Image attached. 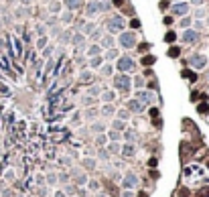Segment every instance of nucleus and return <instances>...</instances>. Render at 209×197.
<instances>
[{
	"label": "nucleus",
	"instance_id": "nucleus-32",
	"mask_svg": "<svg viewBox=\"0 0 209 197\" xmlns=\"http://www.w3.org/2000/svg\"><path fill=\"white\" fill-rule=\"evenodd\" d=\"M97 157L102 158V161H108V158H110V153H108L106 148H100V153H97Z\"/></svg>",
	"mask_w": 209,
	"mask_h": 197
},
{
	"label": "nucleus",
	"instance_id": "nucleus-43",
	"mask_svg": "<svg viewBox=\"0 0 209 197\" xmlns=\"http://www.w3.org/2000/svg\"><path fill=\"white\" fill-rule=\"evenodd\" d=\"M181 27H183V29L191 27V18H183V20H181Z\"/></svg>",
	"mask_w": 209,
	"mask_h": 197
},
{
	"label": "nucleus",
	"instance_id": "nucleus-1",
	"mask_svg": "<svg viewBox=\"0 0 209 197\" xmlns=\"http://www.w3.org/2000/svg\"><path fill=\"white\" fill-rule=\"evenodd\" d=\"M114 85H116L118 89H122V92H130L132 88V77L128 73H120L114 77Z\"/></svg>",
	"mask_w": 209,
	"mask_h": 197
},
{
	"label": "nucleus",
	"instance_id": "nucleus-45",
	"mask_svg": "<svg viewBox=\"0 0 209 197\" xmlns=\"http://www.w3.org/2000/svg\"><path fill=\"white\" fill-rule=\"evenodd\" d=\"M59 163H61V165H65V167H67V165H71V161H69L67 157H63V158H59Z\"/></svg>",
	"mask_w": 209,
	"mask_h": 197
},
{
	"label": "nucleus",
	"instance_id": "nucleus-42",
	"mask_svg": "<svg viewBox=\"0 0 209 197\" xmlns=\"http://www.w3.org/2000/svg\"><path fill=\"white\" fill-rule=\"evenodd\" d=\"M197 110H199L201 114H207V112H209V106H207V104H201V106H199Z\"/></svg>",
	"mask_w": 209,
	"mask_h": 197
},
{
	"label": "nucleus",
	"instance_id": "nucleus-7",
	"mask_svg": "<svg viewBox=\"0 0 209 197\" xmlns=\"http://www.w3.org/2000/svg\"><path fill=\"white\" fill-rule=\"evenodd\" d=\"M126 110H128V112H132V114H142V112H144V104L138 102L136 98L128 100V102H126Z\"/></svg>",
	"mask_w": 209,
	"mask_h": 197
},
{
	"label": "nucleus",
	"instance_id": "nucleus-51",
	"mask_svg": "<svg viewBox=\"0 0 209 197\" xmlns=\"http://www.w3.org/2000/svg\"><path fill=\"white\" fill-rule=\"evenodd\" d=\"M63 20H65V23H69V20H71V14H69V12H65V14H63Z\"/></svg>",
	"mask_w": 209,
	"mask_h": 197
},
{
	"label": "nucleus",
	"instance_id": "nucleus-49",
	"mask_svg": "<svg viewBox=\"0 0 209 197\" xmlns=\"http://www.w3.org/2000/svg\"><path fill=\"white\" fill-rule=\"evenodd\" d=\"M122 197H134V193H132V191H128V189H126V191L122 193Z\"/></svg>",
	"mask_w": 209,
	"mask_h": 197
},
{
	"label": "nucleus",
	"instance_id": "nucleus-54",
	"mask_svg": "<svg viewBox=\"0 0 209 197\" xmlns=\"http://www.w3.org/2000/svg\"><path fill=\"white\" fill-rule=\"evenodd\" d=\"M2 189H4V183H0V191H2Z\"/></svg>",
	"mask_w": 209,
	"mask_h": 197
},
{
	"label": "nucleus",
	"instance_id": "nucleus-19",
	"mask_svg": "<svg viewBox=\"0 0 209 197\" xmlns=\"http://www.w3.org/2000/svg\"><path fill=\"white\" fill-rule=\"evenodd\" d=\"M85 12H88V16H96L97 12H100V2H89Z\"/></svg>",
	"mask_w": 209,
	"mask_h": 197
},
{
	"label": "nucleus",
	"instance_id": "nucleus-5",
	"mask_svg": "<svg viewBox=\"0 0 209 197\" xmlns=\"http://www.w3.org/2000/svg\"><path fill=\"white\" fill-rule=\"evenodd\" d=\"M122 187L124 189H134V187H138V177L134 175V173H126L124 175V179H122Z\"/></svg>",
	"mask_w": 209,
	"mask_h": 197
},
{
	"label": "nucleus",
	"instance_id": "nucleus-41",
	"mask_svg": "<svg viewBox=\"0 0 209 197\" xmlns=\"http://www.w3.org/2000/svg\"><path fill=\"white\" fill-rule=\"evenodd\" d=\"M179 53H181L179 47H173V49H169V55H170V57H179Z\"/></svg>",
	"mask_w": 209,
	"mask_h": 197
},
{
	"label": "nucleus",
	"instance_id": "nucleus-50",
	"mask_svg": "<svg viewBox=\"0 0 209 197\" xmlns=\"http://www.w3.org/2000/svg\"><path fill=\"white\" fill-rule=\"evenodd\" d=\"M51 10H53V12H57V10H59V4H57V2H53V4H51Z\"/></svg>",
	"mask_w": 209,
	"mask_h": 197
},
{
	"label": "nucleus",
	"instance_id": "nucleus-36",
	"mask_svg": "<svg viewBox=\"0 0 209 197\" xmlns=\"http://www.w3.org/2000/svg\"><path fill=\"white\" fill-rule=\"evenodd\" d=\"M4 179H6V181H14V171H12V169H8V171L4 173Z\"/></svg>",
	"mask_w": 209,
	"mask_h": 197
},
{
	"label": "nucleus",
	"instance_id": "nucleus-12",
	"mask_svg": "<svg viewBox=\"0 0 209 197\" xmlns=\"http://www.w3.org/2000/svg\"><path fill=\"white\" fill-rule=\"evenodd\" d=\"M187 12H189V4H185V2L173 6V14H177V16H185Z\"/></svg>",
	"mask_w": 209,
	"mask_h": 197
},
{
	"label": "nucleus",
	"instance_id": "nucleus-30",
	"mask_svg": "<svg viewBox=\"0 0 209 197\" xmlns=\"http://www.w3.org/2000/svg\"><path fill=\"white\" fill-rule=\"evenodd\" d=\"M45 181H47L49 185H55V183H57V175H55V173H49V175H47V179H45Z\"/></svg>",
	"mask_w": 209,
	"mask_h": 197
},
{
	"label": "nucleus",
	"instance_id": "nucleus-26",
	"mask_svg": "<svg viewBox=\"0 0 209 197\" xmlns=\"http://www.w3.org/2000/svg\"><path fill=\"white\" fill-rule=\"evenodd\" d=\"M100 65H102V57H92V59H89V67L92 69H97Z\"/></svg>",
	"mask_w": 209,
	"mask_h": 197
},
{
	"label": "nucleus",
	"instance_id": "nucleus-17",
	"mask_svg": "<svg viewBox=\"0 0 209 197\" xmlns=\"http://www.w3.org/2000/svg\"><path fill=\"white\" fill-rule=\"evenodd\" d=\"M108 128V124L106 122H92V132L93 134H104Z\"/></svg>",
	"mask_w": 209,
	"mask_h": 197
},
{
	"label": "nucleus",
	"instance_id": "nucleus-11",
	"mask_svg": "<svg viewBox=\"0 0 209 197\" xmlns=\"http://www.w3.org/2000/svg\"><path fill=\"white\" fill-rule=\"evenodd\" d=\"M120 154L122 157H134V154H136V146H134L132 142H126L120 148Z\"/></svg>",
	"mask_w": 209,
	"mask_h": 197
},
{
	"label": "nucleus",
	"instance_id": "nucleus-46",
	"mask_svg": "<svg viewBox=\"0 0 209 197\" xmlns=\"http://www.w3.org/2000/svg\"><path fill=\"white\" fill-rule=\"evenodd\" d=\"M53 197H67V193L65 191H61V189H59V191H55V195Z\"/></svg>",
	"mask_w": 209,
	"mask_h": 197
},
{
	"label": "nucleus",
	"instance_id": "nucleus-10",
	"mask_svg": "<svg viewBox=\"0 0 209 197\" xmlns=\"http://www.w3.org/2000/svg\"><path fill=\"white\" fill-rule=\"evenodd\" d=\"M136 100L146 106V104H152V102H154V94H152V92H142V89H138Z\"/></svg>",
	"mask_w": 209,
	"mask_h": 197
},
{
	"label": "nucleus",
	"instance_id": "nucleus-33",
	"mask_svg": "<svg viewBox=\"0 0 209 197\" xmlns=\"http://www.w3.org/2000/svg\"><path fill=\"white\" fill-rule=\"evenodd\" d=\"M112 71H114V67H112L110 63H108V65H104V67H102V75H112Z\"/></svg>",
	"mask_w": 209,
	"mask_h": 197
},
{
	"label": "nucleus",
	"instance_id": "nucleus-55",
	"mask_svg": "<svg viewBox=\"0 0 209 197\" xmlns=\"http://www.w3.org/2000/svg\"><path fill=\"white\" fill-rule=\"evenodd\" d=\"M29 2H31V0H23V4H29Z\"/></svg>",
	"mask_w": 209,
	"mask_h": 197
},
{
	"label": "nucleus",
	"instance_id": "nucleus-22",
	"mask_svg": "<svg viewBox=\"0 0 209 197\" xmlns=\"http://www.w3.org/2000/svg\"><path fill=\"white\" fill-rule=\"evenodd\" d=\"M110 140H114V142H118V140H122V132H116V130H110V132L106 134Z\"/></svg>",
	"mask_w": 209,
	"mask_h": 197
},
{
	"label": "nucleus",
	"instance_id": "nucleus-52",
	"mask_svg": "<svg viewBox=\"0 0 209 197\" xmlns=\"http://www.w3.org/2000/svg\"><path fill=\"white\" fill-rule=\"evenodd\" d=\"M150 116H158V108H150Z\"/></svg>",
	"mask_w": 209,
	"mask_h": 197
},
{
	"label": "nucleus",
	"instance_id": "nucleus-48",
	"mask_svg": "<svg viewBox=\"0 0 209 197\" xmlns=\"http://www.w3.org/2000/svg\"><path fill=\"white\" fill-rule=\"evenodd\" d=\"M130 25H132V29H138V27H140V20H136V18H134V20L130 23Z\"/></svg>",
	"mask_w": 209,
	"mask_h": 197
},
{
	"label": "nucleus",
	"instance_id": "nucleus-6",
	"mask_svg": "<svg viewBox=\"0 0 209 197\" xmlns=\"http://www.w3.org/2000/svg\"><path fill=\"white\" fill-rule=\"evenodd\" d=\"M189 65L195 69H203L205 65H207V57L205 55H191L189 57Z\"/></svg>",
	"mask_w": 209,
	"mask_h": 197
},
{
	"label": "nucleus",
	"instance_id": "nucleus-56",
	"mask_svg": "<svg viewBox=\"0 0 209 197\" xmlns=\"http://www.w3.org/2000/svg\"><path fill=\"white\" fill-rule=\"evenodd\" d=\"M207 23H209V18H207Z\"/></svg>",
	"mask_w": 209,
	"mask_h": 197
},
{
	"label": "nucleus",
	"instance_id": "nucleus-20",
	"mask_svg": "<svg viewBox=\"0 0 209 197\" xmlns=\"http://www.w3.org/2000/svg\"><path fill=\"white\" fill-rule=\"evenodd\" d=\"M116 118H118V120H124V122H128V120H130V112H128L126 108H122V110H118V112H116Z\"/></svg>",
	"mask_w": 209,
	"mask_h": 197
},
{
	"label": "nucleus",
	"instance_id": "nucleus-14",
	"mask_svg": "<svg viewBox=\"0 0 209 197\" xmlns=\"http://www.w3.org/2000/svg\"><path fill=\"white\" fill-rule=\"evenodd\" d=\"M122 138H124V140H128V142H132V144H134V140L138 138V132H136V130H132V128H126L124 132H122Z\"/></svg>",
	"mask_w": 209,
	"mask_h": 197
},
{
	"label": "nucleus",
	"instance_id": "nucleus-27",
	"mask_svg": "<svg viewBox=\"0 0 209 197\" xmlns=\"http://www.w3.org/2000/svg\"><path fill=\"white\" fill-rule=\"evenodd\" d=\"M79 79L88 84V81H92V79H93V75H92V71H81V75H79Z\"/></svg>",
	"mask_w": 209,
	"mask_h": 197
},
{
	"label": "nucleus",
	"instance_id": "nucleus-28",
	"mask_svg": "<svg viewBox=\"0 0 209 197\" xmlns=\"http://www.w3.org/2000/svg\"><path fill=\"white\" fill-rule=\"evenodd\" d=\"M88 55L89 57H97V55H100V47H97V45H92L88 49Z\"/></svg>",
	"mask_w": 209,
	"mask_h": 197
},
{
	"label": "nucleus",
	"instance_id": "nucleus-8",
	"mask_svg": "<svg viewBox=\"0 0 209 197\" xmlns=\"http://www.w3.org/2000/svg\"><path fill=\"white\" fill-rule=\"evenodd\" d=\"M71 175H73V183H75V185H85V183H88V175H85L81 169L73 167L71 169Z\"/></svg>",
	"mask_w": 209,
	"mask_h": 197
},
{
	"label": "nucleus",
	"instance_id": "nucleus-57",
	"mask_svg": "<svg viewBox=\"0 0 209 197\" xmlns=\"http://www.w3.org/2000/svg\"><path fill=\"white\" fill-rule=\"evenodd\" d=\"M207 77H209V75H207Z\"/></svg>",
	"mask_w": 209,
	"mask_h": 197
},
{
	"label": "nucleus",
	"instance_id": "nucleus-23",
	"mask_svg": "<svg viewBox=\"0 0 209 197\" xmlns=\"http://www.w3.org/2000/svg\"><path fill=\"white\" fill-rule=\"evenodd\" d=\"M106 142H108V136H106V134H97V138H96V144H97V146L104 148V146H106Z\"/></svg>",
	"mask_w": 209,
	"mask_h": 197
},
{
	"label": "nucleus",
	"instance_id": "nucleus-3",
	"mask_svg": "<svg viewBox=\"0 0 209 197\" xmlns=\"http://www.w3.org/2000/svg\"><path fill=\"white\" fill-rule=\"evenodd\" d=\"M106 27H108L110 33H120V31L124 29V18H122V16H112V18L106 23Z\"/></svg>",
	"mask_w": 209,
	"mask_h": 197
},
{
	"label": "nucleus",
	"instance_id": "nucleus-44",
	"mask_svg": "<svg viewBox=\"0 0 209 197\" xmlns=\"http://www.w3.org/2000/svg\"><path fill=\"white\" fill-rule=\"evenodd\" d=\"M45 45H47V39H45V37H43V39H39V41H37V47H39V49H43Z\"/></svg>",
	"mask_w": 209,
	"mask_h": 197
},
{
	"label": "nucleus",
	"instance_id": "nucleus-25",
	"mask_svg": "<svg viewBox=\"0 0 209 197\" xmlns=\"http://www.w3.org/2000/svg\"><path fill=\"white\" fill-rule=\"evenodd\" d=\"M83 167H85V169H96L97 167L96 158H83Z\"/></svg>",
	"mask_w": 209,
	"mask_h": 197
},
{
	"label": "nucleus",
	"instance_id": "nucleus-13",
	"mask_svg": "<svg viewBox=\"0 0 209 197\" xmlns=\"http://www.w3.org/2000/svg\"><path fill=\"white\" fill-rule=\"evenodd\" d=\"M197 39H199V35H197V31H191V29H187L185 33H183V41H185V43H195Z\"/></svg>",
	"mask_w": 209,
	"mask_h": 197
},
{
	"label": "nucleus",
	"instance_id": "nucleus-18",
	"mask_svg": "<svg viewBox=\"0 0 209 197\" xmlns=\"http://www.w3.org/2000/svg\"><path fill=\"white\" fill-rule=\"evenodd\" d=\"M97 116H100V110H96V108H88L85 112H83V118H85V120H92V122L97 118Z\"/></svg>",
	"mask_w": 209,
	"mask_h": 197
},
{
	"label": "nucleus",
	"instance_id": "nucleus-37",
	"mask_svg": "<svg viewBox=\"0 0 209 197\" xmlns=\"http://www.w3.org/2000/svg\"><path fill=\"white\" fill-rule=\"evenodd\" d=\"M116 57H118V51L116 49H110L106 53V59H116Z\"/></svg>",
	"mask_w": 209,
	"mask_h": 197
},
{
	"label": "nucleus",
	"instance_id": "nucleus-24",
	"mask_svg": "<svg viewBox=\"0 0 209 197\" xmlns=\"http://www.w3.org/2000/svg\"><path fill=\"white\" fill-rule=\"evenodd\" d=\"M79 4H81V0H65V6H67L69 10H75Z\"/></svg>",
	"mask_w": 209,
	"mask_h": 197
},
{
	"label": "nucleus",
	"instance_id": "nucleus-29",
	"mask_svg": "<svg viewBox=\"0 0 209 197\" xmlns=\"http://www.w3.org/2000/svg\"><path fill=\"white\" fill-rule=\"evenodd\" d=\"M57 181L63 183V185H67V183H69V175H67V173H59V175H57Z\"/></svg>",
	"mask_w": 209,
	"mask_h": 197
},
{
	"label": "nucleus",
	"instance_id": "nucleus-53",
	"mask_svg": "<svg viewBox=\"0 0 209 197\" xmlns=\"http://www.w3.org/2000/svg\"><path fill=\"white\" fill-rule=\"evenodd\" d=\"M191 2H193V4H201V2H203V0H191Z\"/></svg>",
	"mask_w": 209,
	"mask_h": 197
},
{
	"label": "nucleus",
	"instance_id": "nucleus-35",
	"mask_svg": "<svg viewBox=\"0 0 209 197\" xmlns=\"http://www.w3.org/2000/svg\"><path fill=\"white\" fill-rule=\"evenodd\" d=\"M132 84L136 85L138 89H142V88H144V79H142V77H136V79H132Z\"/></svg>",
	"mask_w": 209,
	"mask_h": 197
},
{
	"label": "nucleus",
	"instance_id": "nucleus-47",
	"mask_svg": "<svg viewBox=\"0 0 209 197\" xmlns=\"http://www.w3.org/2000/svg\"><path fill=\"white\" fill-rule=\"evenodd\" d=\"M183 75H185V77H189V81H195V73H189V71H185Z\"/></svg>",
	"mask_w": 209,
	"mask_h": 197
},
{
	"label": "nucleus",
	"instance_id": "nucleus-2",
	"mask_svg": "<svg viewBox=\"0 0 209 197\" xmlns=\"http://www.w3.org/2000/svg\"><path fill=\"white\" fill-rule=\"evenodd\" d=\"M118 43H120L124 49H132V47L136 45V35L134 33H122L120 39H118Z\"/></svg>",
	"mask_w": 209,
	"mask_h": 197
},
{
	"label": "nucleus",
	"instance_id": "nucleus-15",
	"mask_svg": "<svg viewBox=\"0 0 209 197\" xmlns=\"http://www.w3.org/2000/svg\"><path fill=\"white\" fill-rule=\"evenodd\" d=\"M126 128H128V122H124V120H118V118L112 120V130H116V132H124Z\"/></svg>",
	"mask_w": 209,
	"mask_h": 197
},
{
	"label": "nucleus",
	"instance_id": "nucleus-21",
	"mask_svg": "<svg viewBox=\"0 0 209 197\" xmlns=\"http://www.w3.org/2000/svg\"><path fill=\"white\" fill-rule=\"evenodd\" d=\"M108 146V153H112V154H120V142H112V144H106Z\"/></svg>",
	"mask_w": 209,
	"mask_h": 197
},
{
	"label": "nucleus",
	"instance_id": "nucleus-31",
	"mask_svg": "<svg viewBox=\"0 0 209 197\" xmlns=\"http://www.w3.org/2000/svg\"><path fill=\"white\" fill-rule=\"evenodd\" d=\"M83 41H85V39H83V35H75V37H73V45H77V47H81Z\"/></svg>",
	"mask_w": 209,
	"mask_h": 197
},
{
	"label": "nucleus",
	"instance_id": "nucleus-34",
	"mask_svg": "<svg viewBox=\"0 0 209 197\" xmlns=\"http://www.w3.org/2000/svg\"><path fill=\"white\" fill-rule=\"evenodd\" d=\"M112 45H114L112 37H104V39H102V47H112Z\"/></svg>",
	"mask_w": 209,
	"mask_h": 197
},
{
	"label": "nucleus",
	"instance_id": "nucleus-40",
	"mask_svg": "<svg viewBox=\"0 0 209 197\" xmlns=\"http://www.w3.org/2000/svg\"><path fill=\"white\" fill-rule=\"evenodd\" d=\"M85 185H88V187L92 189V191H97V187H100V185H97V181H88Z\"/></svg>",
	"mask_w": 209,
	"mask_h": 197
},
{
	"label": "nucleus",
	"instance_id": "nucleus-9",
	"mask_svg": "<svg viewBox=\"0 0 209 197\" xmlns=\"http://www.w3.org/2000/svg\"><path fill=\"white\" fill-rule=\"evenodd\" d=\"M100 116H102V118H114V116H116L114 104H104L102 108H100Z\"/></svg>",
	"mask_w": 209,
	"mask_h": 197
},
{
	"label": "nucleus",
	"instance_id": "nucleus-16",
	"mask_svg": "<svg viewBox=\"0 0 209 197\" xmlns=\"http://www.w3.org/2000/svg\"><path fill=\"white\" fill-rule=\"evenodd\" d=\"M97 98L102 100L104 104H112V102H114V98H116V94H114L112 89H106V92H102V96H97Z\"/></svg>",
	"mask_w": 209,
	"mask_h": 197
},
{
	"label": "nucleus",
	"instance_id": "nucleus-39",
	"mask_svg": "<svg viewBox=\"0 0 209 197\" xmlns=\"http://www.w3.org/2000/svg\"><path fill=\"white\" fill-rule=\"evenodd\" d=\"M175 39H177V35L173 33V31H169V33L165 35V41H166V43H170V41H175Z\"/></svg>",
	"mask_w": 209,
	"mask_h": 197
},
{
	"label": "nucleus",
	"instance_id": "nucleus-38",
	"mask_svg": "<svg viewBox=\"0 0 209 197\" xmlns=\"http://www.w3.org/2000/svg\"><path fill=\"white\" fill-rule=\"evenodd\" d=\"M154 63V57H152V55H146L144 59H142V65H152Z\"/></svg>",
	"mask_w": 209,
	"mask_h": 197
},
{
	"label": "nucleus",
	"instance_id": "nucleus-4",
	"mask_svg": "<svg viewBox=\"0 0 209 197\" xmlns=\"http://www.w3.org/2000/svg\"><path fill=\"white\" fill-rule=\"evenodd\" d=\"M116 67L120 69V73H128V71H134V61L130 59V57H120L118 59V63H116Z\"/></svg>",
	"mask_w": 209,
	"mask_h": 197
}]
</instances>
